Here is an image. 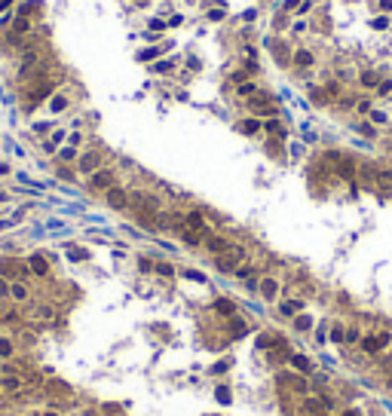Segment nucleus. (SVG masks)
I'll return each instance as SVG.
<instances>
[{"mask_svg":"<svg viewBox=\"0 0 392 416\" xmlns=\"http://www.w3.org/2000/svg\"><path fill=\"white\" fill-rule=\"evenodd\" d=\"M242 263H245V248H239V245H227L221 254H215V269L218 273H236Z\"/></svg>","mask_w":392,"mask_h":416,"instance_id":"f257e3e1","label":"nucleus"},{"mask_svg":"<svg viewBox=\"0 0 392 416\" xmlns=\"http://www.w3.org/2000/svg\"><path fill=\"white\" fill-rule=\"evenodd\" d=\"M276 383H279L282 389H288V392L300 395V398H307V395H310V383L304 379V373H294V370H279V373H276Z\"/></svg>","mask_w":392,"mask_h":416,"instance_id":"f03ea898","label":"nucleus"},{"mask_svg":"<svg viewBox=\"0 0 392 416\" xmlns=\"http://www.w3.org/2000/svg\"><path fill=\"white\" fill-rule=\"evenodd\" d=\"M392 343V334L389 331H380V334H368V337H362V349L365 352H371V355H377V352H383L386 346Z\"/></svg>","mask_w":392,"mask_h":416,"instance_id":"7ed1b4c3","label":"nucleus"},{"mask_svg":"<svg viewBox=\"0 0 392 416\" xmlns=\"http://www.w3.org/2000/svg\"><path fill=\"white\" fill-rule=\"evenodd\" d=\"M22 389H25V376H22V373L9 370V373L0 376V392H6V395H19Z\"/></svg>","mask_w":392,"mask_h":416,"instance_id":"20e7f679","label":"nucleus"},{"mask_svg":"<svg viewBox=\"0 0 392 416\" xmlns=\"http://www.w3.org/2000/svg\"><path fill=\"white\" fill-rule=\"evenodd\" d=\"M89 184H92V190H104V193H108L111 187H117V178H114L111 169H98V172H92Z\"/></svg>","mask_w":392,"mask_h":416,"instance_id":"39448f33","label":"nucleus"},{"mask_svg":"<svg viewBox=\"0 0 392 416\" xmlns=\"http://www.w3.org/2000/svg\"><path fill=\"white\" fill-rule=\"evenodd\" d=\"M104 196H108V205H111V208H120V211L129 208V193L123 190V187H111Z\"/></svg>","mask_w":392,"mask_h":416,"instance_id":"423d86ee","label":"nucleus"},{"mask_svg":"<svg viewBox=\"0 0 392 416\" xmlns=\"http://www.w3.org/2000/svg\"><path fill=\"white\" fill-rule=\"evenodd\" d=\"M98 166H101V153H98V150H89V153L80 156V172H83V175L98 172Z\"/></svg>","mask_w":392,"mask_h":416,"instance_id":"0eeeda50","label":"nucleus"},{"mask_svg":"<svg viewBox=\"0 0 392 416\" xmlns=\"http://www.w3.org/2000/svg\"><path fill=\"white\" fill-rule=\"evenodd\" d=\"M282 343H285L282 334H276V331H263V334L258 337V349H266V352H270V349L282 346Z\"/></svg>","mask_w":392,"mask_h":416,"instance_id":"6e6552de","label":"nucleus"},{"mask_svg":"<svg viewBox=\"0 0 392 416\" xmlns=\"http://www.w3.org/2000/svg\"><path fill=\"white\" fill-rule=\"evenodd\" d=\"M258 291H261V297H263L266 303H273V300L279 297V282H276V279H261Z\"/></svg>","mask_w":392,"mask_h":416,"instance_id":"1a4fd4ad","label":"nucleus"},{"mask_svg":"<svg viewBox=\"0 0 392 416\" xmlns=\"http://www.w3.org/2000/svg\"><path fill=\"white\" fill-rule=\"evenodd\" d=\"M374 184H377V190L383 196H392V169H380L374 175Z\"/></svg>","mask_w":392,"mask_h":416,"instance_id":"9d476101","label":"nucleus"},{"mask_svg":"<svg viewBox=\"0 0 392 416\" xmlns=\"http://www.w3.org/2000/svg\"><path fill=\"white\" fill-rule=\"evenodd\" d=\"M178 230H181V242L190 245V248H196V245L205 242V233H196V230H190V227H184V224H178Z\"/></svg>","mask_w":392,"mask_h":416,"instance_id":"9b49d317","label":"nucleus"},{"mask_svg":"<svg viewBox=\"0 0 392 416\" xmlns=\"http://www.w3.org/2000/svg\"><path fill=\"white\" fill-rule=\"evenodd\" d=\"M288 364H291V370H297V373H313V361L307 358V355H300V352H291V358H288Z\"/></svg>","mask_w":392,"mask_h":416,"instance_id":"f8f14e48","label":"nucleus"},{"mask_svg":"<svg viewBox=\"0 0 392 416\" xmlns=\"http://www.w3.org/2000/svg\"><path fill=\"white\" fill-rule=\"evenodd\" d=\"M248 107H252L255 114H263V117H273L276 114V107H273V101H266L263 95H255L252 101H248Z\"/></svg>","mask_w":392,"mask_h":416,"instance_id":"ddd939ff","label":"nucleus"},{"mask_svg":"<svg viewBox=\"0 0 392 416\" xmlns=\"http://www.w3.org/2000/svg\"><path fill=\"white\" fill-rule=\"evenodd\" d=\"M9 297H12L15 303H25V300L31 297L28 285H25V282H9Z\"/></svg>","mask_w":392,"mask_h":416,"instance_id":"4468645a","label":"nucleus"},{"mask_svg":"<svg viewBox=\"0 0 392 416\" xmlns=\"http://www.w3.org/2000/svg\"><path fill=\"white\" fill-rule=\"evenodd\" d=\"M28 269L34 276H49V263H46V257H40V254H34L31 260H28Z\"/></svg>","mask_w":392,"mask_h":416,"instance_id":"2eb2a0df","label":"nucleus"},{"mask_svg":"<svg viewBox=\"0 0 392 416\" xmlns=\"http://www.w3.org/2000/svg\"><path fill=\"white\" fill-rule=\"evenodd\" d=\"M215 312H218V315H224V318H233V315H236V306H233V300L218 297V300H215Z\"/></svg>","mask_w":392,"mask_h":416,"instance_id":"dca6fc26","label":"nucleus"},{"mask_svg":"<svg viewBox=\"0 0 392 416\" xmlns=\"http://www.w3.org/2000/svg\"><path fill=\"white\" fill-rule=\"evenodd\" d=\"M300 309H304V300H285V303H279V312L285 318H294Z\"/></svg>","mask_w":392,"mask_h":416,"instance_id":"f3484780","label":"nucleus"},{"mask_svg":"<svg viewBox=\"0 0 392 416\" xmlns=\"http://www.w3.org/2000/svg\"><path fill=\"white\" fill-rule=\"evenodd\" d=\"M304 413H307V416H322V413H325V404L319 401V398H310V395H307V398H304Z\"/></svg>","mask_w":392,"mask_h":416,"instance_id":"a211bd4d","label":"nucleus"},{"mask_svg":"<svg viewBox=\"0 0 392 416\" xmlns=\"http://www.w3.org/2000/svg\"><path fill=\"white\" fill-rule=\"evenodd\" d=\"M184 227H190V230H196V233H205V218L199 211H190L187 218H184Z\"/></svg>","mask_w":392,"mask_h":416,"instance_id":"6ab92c4d","label":"nucleus"},{"mask_svg":"<svg viewBox=\"0 0 392 416\" xmlns=\"http://www.w3.org/2000/svg\"><path fill=\"white\" fill-rule=\"evenodd\" d=\"M291 358V349H288V343H282V346H276V349H270V361L273 364H285V361Z\"/></svg>","mask_w":392,"mask_h":416,"instance_id":"aec40b11","label":"nucleus"},{"mask_svg":"<svg viewBox=\"0 0 392 416\" xmlns=\"http://www.w3.org/2000/svg\"><path fill=\"white\" fill-rule=\"evenodd\" d=\"M227 245H230L227 239H221V236H208V233H205V248L211 251V254H221Z\"/></svg>","mask_w":392,"mask_h":416,"instance_id":"412c9836","label":"nucleus"},{"mask_svg":"<svg viewBox=\"0 0 392 416\" xmlns=\"http://www.w3.org/2000/svg\"><path fill=\"white\" fill-rule=\"evenodd\" d=\"M261 125H263L261 119H255V117H245V119L239 122V132H245V135H258V132H261Z\"/></svg>","mask_w":392,"mask_h":416,"instance_id":"4be33fe9","label":"nucleus"},{"mask_svg":"<svg viewBox=\"0 0 392 416\" xmlns=\"http://www.w3.org/2000/svg\"><path fill=\"white\" fill-rule=\"evenodd\" d=\"M248 334V321H242V318H230V337H245Z\"/></svg>","mask_w":392,"mask_h":416,"instance_id":"5701e85b","label":"nucleus"},{"mask_svg":"<svg viewBox=\"0 0 392 416\" xmlns=\"http://www.w3.org/2000/svg\"><path fill=\"white\" fill-rule=\"evenodd\" d=\"M294 64H297V67H310V64H313V52H310V49H297V52H294Z\"/></svg>","mask_w":392,"mask_h":416,"instance_id":"b1692460","label":"nucleus"},{"mask_svg":"<svg viewBox=\"0 0 392 416\" xmlns=\"http://www.w3.org/2000/svg\"><path fill=\"white\" fill-rule=\"evenodd\" d=\"M263 129L270 132V135H276V138H285V125H282L279 119H273V117H270V119L263 122Z\"/></svg>","mask_w":392,"mask_h":416,"instance_id":"393cba45","label":"nucleus"},{"mask_svg":"<svg viewBox=\"0 0 392 416\" xmlns=\"http://www.w3.org/2000/svg\"><path fill=\"white\" fill-rule=\"evenodd\" d=\"M294 328H297V331H313V318L304 315V312H297V315H294Z\"/></svg>","mask_w":392,"mask_h":416,"instance_id":"a878e982","label":"nucleus"},{"mask_svg":"<svg viewBox=\"0 0 392 416\" xmlns=\"http://www.w3.org/2000/svg\"><path fill=\"white\" fill-rule=\"evenodd\" d=\"M12 352H15V346H12V340H6V337H0V361H6V358H12Z\"/></svg>","mask_w":392,"mask_h":416,"instance_id":"bb28decb","label":"nucleus"},{"mask_svg":"<svg viewBox=\"0 0 392 416\" xmlns=\"http://www.w3.org/2000/svg\"><path fill=\"white\" fill-rule=\"evenodd\" d=\"M239 95H242V98H255V95H261V92H258L255 83H239Z\"/></svg>","mask_w":392,"mask_h":416,"instance_id":"cd10ccee","label":"nucleus"},{"mask_svg":"<svg viewBox=\"0 0 392 416\" xmlns=\"http://www.w3.org/2000/svg\"><path fill=\"white\" fill-rule=\"evenodd\" d=\"M362 86H368V89L380 86V77H377V74H371V70H365V74H362Z\"/></svg>","mask_w":392,"mask_h":416,"instance_id":"c85d7f7f","label":"nucleus"},{"mask_svg":"<svg viewBox=\"0 0 392 416\" xmlns=\"http://www.w3.org/2000/svg\"><path fill=\"white\" fill-rule=\"evenodd\" d=\"M159 52H163V49H159V46H150V49H144V52H141V56H138V59H141V61H153V59L159 56Z\"/></svg>","mask_w":392,"mask_h":416,"instance_id":"c756f323","label":"nucleus"},{"mask_svg":"<svg viewBox=\"0 0 392 416\" xmlns=\"http://www.w3.org/2000/svg\"><path fill=\"white\" fill-rule=\"evenodd\" d=\"M49 107L59 114V111H65V107H67V98H65V95H52V104H49Z\"/></svg>","mask_w":392,"mask_h":416,"instance_id":"7c9ffc66","label":"nucleus"},{"mask_svg":"<svg viewBox=\"0 0 392 416\" xmlns=\"http://www.w3.org/2000/svg\"><path fill=\"white\" fill-rule=\"evenodd\" d=\"M331 340L334 343H346V331L340 328V324H334V328H331Z\"/></svg>","mask_w":392,"mask_h":416,"instance_id":"2f4dec72","label":"nucleus"},{"mask_svg":"<svg viewBox=\"0 0 392 416\" xmlns=\"http://www.w3.org/2000/svg\"><path fill=\"white\" fill-rule=\"evenodd\" d=\"M153 269H156L159 276H166V279H172V276H175V266H169V263H156Z\"/></svg>","mask_w":392,"mask_h":416,"instance_id":"473e14b6","label":"nucleus"},{"mask_svg":"<svg viewBox=\"0 0 392 416\" xmlns=\"http://www.w3.org/2000/svg\"><path fill=\"white\" fill-rule=\"evenodd\" d=\"M346 343H362V331L359 328H349L346 331Z\"/></svg>","mask_w":392,"mask_h":416,"instance_id":"72a5a7b5","label":"nucleus"},{"mask_svg":"<svg viewBox=\"0 0 392 416\" xmlns=\"http://www.w3.org/2000/svg\"><path fill=\"white\" fill-rule=\"evenodd\" d=\"M215 398L227 404V401H230V389H227V386H218V389H215Z\"/></svg>","mask_w":392,"mask_h":416,"instance_id":"f704fd0d","label":"nucleus"},{"mask_svg":"<svg viewBox=\"0 0 392 416\" xmlns=\"http://www.w3.org/2000/svg\"><path fill=\"white\" fill-rule=\"evenodd\" d=\"M104 416H123V407L120 404H104Z\"/></svg>","mask_w":392,"mask_h":416,"instance_id":"c9c22d12","label":"nucleus"},{"mask_svg":"<svg viewBox=\"0 0 392 416\" xmlns=\"http://www.w3.org/2000/svg\"><path fill=\"white\" fill-rule=\"evenodd\" d=\"M34 318H52V309L49 306H37V309H34Z\"/></svg>","mask_w":392,"mask_h":416,"instance_id":"e433bc0d","label":"nucleus"},{"mask_svg":"<svg viewBox=\"0 0 392 416\" xmlns=\"http://www.w3.org/2000/svg\"><path fill=\"white\" fill-rule=\"evenodd\" d=\"M371 119H374V122H377V125H383V122H386L389 117H386L383 111H371Z\"/></svg>","mask_w":392,"mask_h":416,"instance_id":"4c0bfd02","label":"nucleus"},{"mask_svg":"<svg viewBox=\"0 0 392 416\" xmlns=\"http://www.w3.org/2000/svg\"><path fill=\"white\" fill-rule=\"evenodd\" d=\"M59 156H62L65 162H70V159H77V150H74V147H65V150H62Z\"/></svg>","mask_w":392,"mask_h":416,"instance_id":"58836bf2","label":"nucleus"},{"mask_svg":"<svg viewBox=\"0 0 392 416\" xmlns=\"http://www.w3.org/2000/svg\"><path fill=\"white\" fill-rule=\"evenodd\" d=\"M0 297H9V279L0 276Z\"/></svg>","mask_w":392,"mask_h":416,"instance_id":"ea45409f","label":"nucleus"},{"mask_svg":"<svg viewBox=\"0 0 392 416\" xmlns=\"http://www.w3.org/2000/svg\"><path fill=\"white\" fill-rule=\"evenodd\" d=\"M359 132L368 135V138H374V125H371V122H362V125H359Z\"/></svg>","mask_w":392,"mask_h":416,"instance_id":"a19ab883","label":"nucleus"},{"mask_svg":"<svg viewBox=\"0 0 392 416\" xmlns=\"http://www.w3.org/2000/svg\"><path fill=\"white\" fill-rule=\"evenodd\" d=\"M377 89H380V95H389V92H392V83H389V80H383Z\"/></svg>","mask_w":392,"mask_h":416,"instance_id":"79ce46f5","label":"nucleus"},{"mask_svg":"<svg viewBox=\"0 0 392 416\" xmlns=\"http://www.w3.org/2000/svg\"><path fill=\"white\" fill-rule=\"evenodd\" d=\"M359 114H371V101H359Z\"/></svg>","mask_w":392,"mask_h":416,"instance_id":"37998d69","label":"nucleus"},{"mask_svg":"<svg viewBox=\"0 0 392 416\" xmlns=\"http://www.w3.org/2000/svg\"><path fill=\"white\" fill-rule=\"evenodd\" d=\"M221 15H224V9H211V12H208V19H211V22H218Z\"/></svg>","mask_w":392,"mask_h":416,"instance_id":"c03bdc74","label":"nucleus"},{"mask_svg":"<svg viewBox=\"0 0 392 416\" xmlns=\"http://www.w3.org/2000/svg\"><path fill=\"white\" fill-rule=\"evenodd\" d=\"M184 276H187V279H196V282H205V279H202L199 273H193V269H187V273H184Z\"/></svg>","mask_w":392,"mask_h":416,"instance_id":"a18cd8bd","label":"nucleus"},{"mask_svg":"<svg viewBox=\"0 0 392 416\" xmlns=\"http://www.w3.org/2000/svg\"><path fill=\"white\" fill-rule=\"evenodd\" d=\"M380 9L383 12H392V0H380Z\"/></svg>","mask_w":392,"mask_h":416,"instance_id":"49530a36","label":"nucleus"},{"mask_svg":"<svg viewBox=\"0 0 392 416\" xmlns=\"http://www.w3.org/2000/svg\"><path fill=\"white\" fill-rule=\"evenodd\" d=\"M343 416H359V410H343Z\"/></svg>","mask_w":392,"mask_h":416,"instance_id":"de8ad7c7","label":"nucleus"},{"mask_svg":"<svg viewBox=\"0 0 392 416\" xmlns=\"http://www.w3.org/2000/svg\"><path fill=\"white\" fill-rule=\"evenodd\" d=\"M9 3H12V0H0V9H6Z\"/></svg>","mask_w":392,"mask_h":416,"instance_id":"09e8293b","label":"nucleus"},{"mask_svg":"<svg viewBox=\"0 0 392 416\" xmlns=\"http://www.w3.org/2000/svg\"><path fill=\"white\" fill-rule=\"evenodd\" d=\"M3 199H6V193H0V202H3Z\"/></svg>","mask_w":392,"mask_h":416,"instance_id":"8fccbe9b","label":"nucleus"},{"mask_svg":"<svg viewBox=\"0 0 392 416\" xmlns=\"http://www.w3.org/2000/svg\"><path fill=\"white\" fill-rule=\"evenodd\" d=\"M389 386H392V373H389Z\"/></svg>","mask_w":392,"mask_h":416,"instance_id":"3c124183","label":"nucleus"}]
</instances>
